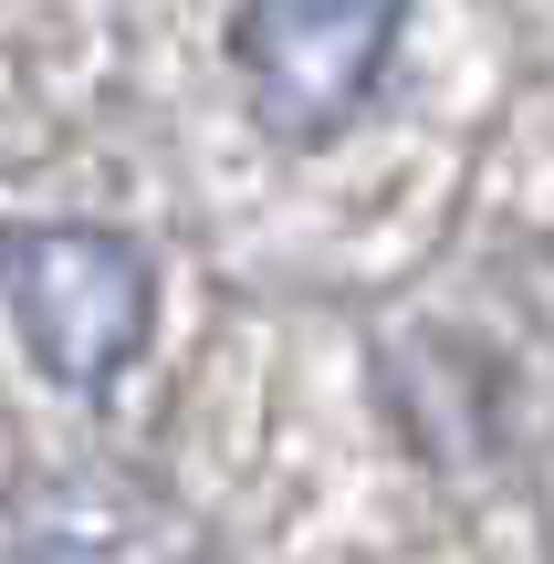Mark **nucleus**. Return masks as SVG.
Masks as SVG:
<instances>
[{
  "label": "nucleus",
  "mask_w": 554,
  "mask_h": 564,
  "mask_svg": "<svg viewBox=\"0 0 554 564\" xmlns=\"http://www.w3.org/2000/svg\"><path fill=\"white\" fill-rule=\"evenodd\" d=\"M0 303L21 324V356L53 387H105L137 366L146 324H157V282L116 230H21L0 241Z\"/></svg>",
  "instance_id": "nucleus-1"
},
{
  "label": "nucleus",
  "mask_w": 554,
  "mask_h": 564,
  "mask_svg": "<svg viewBox=\"0 0 554 564\" xmlns=\"http://www.w3.org/2000/svg\"><path fill=\"white\" fill-rule=\"evenodd\" d=\"M398 21H409V0H251L241 32H230L251 116L272 137H335L377 95Z\"/></svg>",
  "instance_id": "nucleus-2"
}]
</instances>
